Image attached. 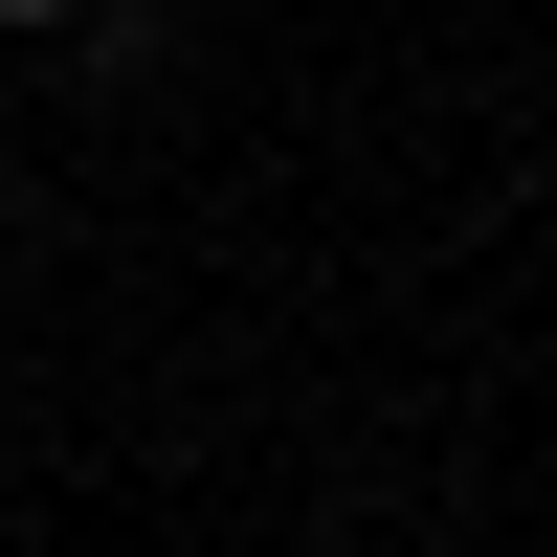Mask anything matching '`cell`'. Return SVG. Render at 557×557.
<instances>
[{"label": "cell", "mask_w": 557, "mask_h": 557, "mask_svg": "<svg viewBox=\"0 0 557 557\" xmlns=\"http://www.w3.org/2000/svg\"><path fill=\"white\" fill-rule=\"evenodd\" d=\"M67 23H89V0H0V45H67Z\"/></svg>", "instance_id": "obj_1"}]
</instances>
